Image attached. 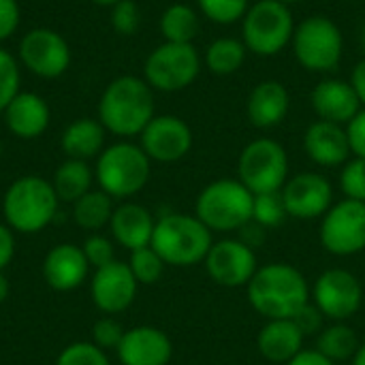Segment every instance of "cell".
I'll return each mask as SVG.
<instances>
[{
    "instance_id": "cell-33",
    "label": "cell",
    "mask_w": 365,
    "mask_h": 365,
    "mask_svg": "<svg viewBox=\"0 0 365 365\" xmlns=\"http://www.w3.org/2000/svg\"><path fill=\"white\" fill-rule=\"evenodd\" d=\"M289 218L284 201H282V192H265V195H255V207H252V220L259 222L261 227L269 229H278L280 225H284V220Z\"/></svg>"
},
{
    "instance_id": "cell-2",
    "label": "cell",
    "mask_w": 365,
    "mask_h": 365,
    "mask_svg": "<svg viewBox=\"0 0 365 365\" xmlns=\"http://www.w3.org/2000/svg\"><path fill=\"white\" fill-rule=\"evenodd\" d=\"M255 312L267 321L295 319L310 304V284L306 276L289 263H269L257 269L246 287Z\"/></svg>"
},
{
    "instance_id": "cell-29",
    "label": "cell",
    "mask_w": 365,
    "mask_h": 365,
    "mask_svg": "<svg viewBox=\"0 0 365 365\" xmlns=\"http://www.w3.org/2000/svg\"><path fill=\"white\" fill-rule=\"evenodd\" d=\"M158 26L167 43H192L201 30V17L190 4L175 2L163 11Z\"/></svg>"
},
{
    "instance_id": "cell-44",
    "label": "cell",
    "mask_w": 365,
    "mask_h": 365,
    "mask_svg": "<svg viewBox=\"0 0 365 365\" xmlns=\"http://www.w3.org/2000/svg\"><path fill=\"white\" fill-rule=\"evenodd\" d=\"M13 257H15V231L6 222H0V272L6 269Z\"/></svg>"
},
{
    "instance_id": "cell-6",
    "label": "cell",
    "mask_w": 365,
    "mask_h": 365,
    "mask_svg": "<svg viewBox=\"0 0 365 365\" xmlns=\"http://www.w3.org/2000/svg\"><path fill=\"white\" fill-rule=\"evenodd\" d=\"M255 195L235 178L210 182L197 197L195 216L212 233H237L252 220Z\"/></svg>"
},
{
    "instance_id": "cell-1",
    "label": "cell",
    "mask_w": 365,
    "mask_h": 365,
    "mask_svg": "<svg viewBox=\"0 0 365 365\" xmlns=\"http://www.w3.org/2000/svg\"><path fill=\"white\" fill-rule=\"evenodd\" d=\"M154 115V90L143 77L120 75L111 79L101 94L98 122L115 137H139Z\"/></svg>"
},
{
    "instance_id": "cell-18",
    "label": "cell",
    "mask_w": 365,
    "mask_h": 365,
    "mask_svg": "<svg viewBox=\"0 0 365 365\" xmlns=\"http://www.w3.org/2000/svg\"><path fill=\"white\" fill-rule=\"evenodd\" d=\"M115 353L122 365H169L173 357V344L163 329L139 325L124 331Z\"/></svg>"
},
{
    "instance_id": "cell-47",
    "label": "cell",
    "mask_w": 365,
    "mask_h": 365,
    "mask_svg": "<svg viewBox=\"0 0 365 365\" xmlns=\"http://www.w3.org/2000/svg\"><path fill=\"white\" fill-rule=\"evenodd\" d=\"M351 86H353L361 107H365V58L355 64V68L351 73Z\"/></svg>"
},
{
    "instance_id": "cell-39",
    "label": "cell",
    "mask_w": 365,
    "mask_h": 365,
    "mask_svg": "<svg viewBox=\"0 0 365 365\" xmlns=\"http://www.w3.org/2000/svg\"><path fill=\"white\" fill-rule=\"evenodd\" d=\"M81 250H83V255H86L90 267H94V269H101V267H105V265H109V263L115 261L113 242H111L109 237L101 235V233H92V235L83 242Z\"/></svg>"
},
{
    "instance_id": "cell-34",
    "label": "cell",
    "mask_w": 365,
    "mask_h": 365,
    "mask_svg": "<svg viewBox=\"0 0 365 365\" xmlns=\"http://www.w3.org/2000/svg\"><path fill=\"white\" fill-rule=\"evenodd\" d=\"M199 13L218 26H229L242 21L250 9V0H197Z\"/></svg>"
},
{
    "instance_id": "cell-15",
    "label": "cell",
    "mask_w": 365,
    "mask_h": 365,
    "mask_svg": "<svg viewBox=\"0 0 365 365\" xmlns=\"http://www.w3.org/2000/svg\"><path fill=\"white\" fill-rule=\"evenodd\" d=\"M280 192L289 218H297V220L323 218L334 205L331 182L314 171H304L289 178Z\"/></svg>"
},
{
    "instance_id": "cell-36",
    "label": "cell",
    "mask_w": 365,
    "mask_h": 365,
    "mask_svg": "<svg viewBox=\"0 0 365 365\" xmlns=\"http://www.w3.org/2000/svg\"><path fill=\"white\" fill-rule=\"evenodd\" d=\"M56 365H111L103 349L92 342H73L56 359Z\"/></svg>"
},
{
    "instance_id": "cell-42",
    "label": "cell",
    "mask_w": 365,
    "mask_h": 365,
    "mask_svg": "<svg viewBox=\"0 0 365 365\" xmlns=\"http://www.w3.org/2000/svg\"><path fill=\"white\" fill-rule=\"evenodd\" d=\"M21 21V11L17 0H0V43L11 38Z\"/></svg>"
},
{
    "instance_id": "cell-50",
    "label": "cell",
    "mask_w": 365,
    "mask_h": 365,
    "mask_svg": "<svg viewBox=\"0 0 365 365\" xmlns=\"http://www.w3.org/2000/svg\"><path fill=\"white\" fill-rule=\"evenodd\" d=\"M94 4H98V6H113V4H118L120 0H92Z\"/></svg>"
},
{
    "instance_id": "cell-28",
    "label": "cell",
    "mask_w": 365,
    "mask_h": 365,
    "mask_svg": "<svg viewBox=\"0 0 365 365\" xmlns=\"http://www.w3.org/2000/svg\"><path fill=\"white\" fill-rule=\"evenodd\" d=\"M246 56H248V49L242 38L218 36L207 45L203 53V66L214 75L227 77V75L237 73L244 66Z\"/></svg>"
},
{
    "instance_id": "cell-20",
    "label": "cell",
    "mask_w": 365,
    "mask_h": 365,
    "mask_svg": "<svg viewBox=\"0 0 365 365\" xmlns=\"http://www.w3.org/2000/svg\"><path fill=\"white\" fill-rule=\"evenodd\" d=\"M304 150L308 158L321 167H342L351 156L346 126L317 120L304 133Z\"/></svg>"
},
{
    "instance_id": "cell-30",
    "label": "cell",
    "mask_w": 365,
    "mask_h": 365,
    "mask_svg": "<svg viewBox=\"0 0 365 365\" xmlns=\"http://www.w3.org/2000/svg\"><path fill=\"white\" fill-rule=\"evenodd\" d=\"M113 210V199L105 190H90L73 203V220L79 229L98 233L103 227H109Z\"/></svg>"
},
{
    "instance_id": "cell-37",
    "label": "cell",
    "mask_w": 365,
    "mask_h": 365,
    "mask_svg": "<svg viewBox=\"0 0 365 365\" xmlns=\"http://www.w3.org/2000/svg\"><path fill=\"white\" fill-rule=\"evenodd\" d=\"M340 188L344 199L364 201L365 203V160L364 158H349L340 171Z\"/></svg>"
},
{
    "instance_id": "cell-26",
    "label": "cell",
    "mask_w": 365,
    "mask_h": 365,
    "mask_svg": "<svg viewBox=\"0 0 365 365\" xmlns=\"http://www.w3.org/2000/svg\"><path fill=\"white\" fill-rule=\"evenodd\" d=\"M105 133L107 130L98 120L79 118L64 128L60 137V148L66 154V158H75V160L98 158V154L105 150Z\"/></svg>"
},
{
    "instance_id": "cell-51",
    "label": "cell",
    "mask_w": 365,
    "mask_h": 365,
    "mask_svg": "<svg viewBox=\"0 0 365 365\" xmlns=\"http://www.w3.org/2000/svg\"><path fill=\"white\" fill-rule=\"evenodd\" d=\"M359 43H361V49H364V58H365V21L361 24V30H359Z\"/></svg>"
},
{
    "instance_id": "cell-45",
    "label": "cell",
    "mask_w": 365,
    "mask_h": 365,
    "mask_svg": "<svg viewBox=\"0 0 365 365\" xmlns=\"http://www.w3.org/2000/svg\"><path fill=\"white\" fill-rule=\"evenodd\" d=\"M265 237H267V229L261 227V225L255 222V220L246 222V225L237 231V240H242V242H244L246 246H250L252 250H257L259 246H263V244H265Z\"/></svg>"
},
{
    "instance_id": "cell-38",
    "label": "cell",
    "mask_w": 365,
    "mask_h": 365,
    "mask_svg": "<svg viewBox=\"0 0 365 365\" xmlns=\"http://www.w3.org/2000/svg\"><path fill=\"white\" fill-rule=\"evenodd\" d=\"M111 28L122 36H133L141 26V9L135 0H120L111 6Z\"/></svg>"
},
{
    "instance_id": "cell-24",
    "label": "cell",
    "mask_w": 365,
    "mask_h": 365,
    "mask_svg": "<svg viewBox=\"0 0 365 365\" xmlns=\"http://www.w3.org/2000/svg\"><path fill=\"white\" fill-rule=\"evenodd\" d=\"M156 220L152 212L139 203H122L113 210V216L109 220V231L111 237L124 246L126 250H139L152 244Z\"/></svg>"
},
{
    "instance_id": "cell-27",
    "label": "cell",
    "mask_w": 365,
    "mask_h": 365,
    "mask_svg": "<svg viewBox=\"0 0 365 365\" xmlns=\"http://www.w3.org/2000/svg\"><path fill=\"white\" fill-rule=\"evenodd\" d=\"M92 182H94V171L90 169L88 160L66 158L56 169L51 186H53L60 201L75 203L77 199H81L86 192L92 190Z\"/></svg>"
},
{
    "instance_id": "cell-16",
    "label": "cell",
    "mask_w": 365,
    "mask_h": 365,
    "mask_svg": "<svg viewBox=\"0 0 365 365\" xmlns=\"http://www.w3.org/2000/svg\"><path fill=\"white\" fill-rule=\"evenodd\" d=\"M190 126L171 113L154 115L152 122L139 135V145L154 163H178L192 150Z\"/></svg>"
},
{
    "instance_id": "cell-17",
    "label": "cell",
    "mask_w": 365,
    "mask_h": 365,
    "mask_svg": "<svg viewBox=\"0 0 365 365\" xmlns=\"http://www.w3.org/2000/svg\"><path fill=\"white\" fill-rule=\"evenodd\" d=\"M139 282L135 280L128 263L113 261L101 269H94L90 280V297L94 306L105 314H120L128 310L137 297Z\"/></svg>"
},
{
    "instance_id": "cell-43",
    "label": "cell",
    "mask_w": 365,
    "mask_h": 365,
    "mask_svg": "<svg viewBox=\"0 0 365 365\" xmlns=\"http://www.w3.org/2000/svg\"><path fill=\"white\" fill-rule=\"evenodd\" d=\"M346 135L353 156L365 160V107L346 124Z\"/></svg>"
},
{
    "instance_id": "cell-21",
    "label": "cell",
    "mask_w": 365,
    "mask_h": 365,
    "mask_svg": "<svg viewBox=\"0 0 365 365\" xmlns=\"http://www.w3.org/2000/svg\"><path fill=\"white\" fill-rule=\"evenodd\" d=\"M88 272L90 263L81 246L75 244H58L43 259V278L47 287L60 293H68L81 287L88 278Z\"/></svg>"
},
{
    "instance_id": "cell-52",
    "label": "cell",
    "mask_w": 365,
    "mask_h": 365,
    "mask_svg": "<svg viewBox=\"0 0 365 365\" xmlns=\"http://www.w3.org/2000/svg\"><path fill=\"white\" fill-rule=\"evenodd\" d=\"M278 2H284V4H289V6H291V4H295V2H299V0H278Z\"/></svg>"
},
{
    "instance_id": "cell-32",
    "label": "cell",
    "mask_w": 365,
    "mask_h": 365,
    "mask_svg": "<svg viewBox=\"0 0 365 365\" xmlns=\"http://www.w3.org/2000/svg\"><path fill=\"white\" fill-rule=\"evenodd\" d=\"M128 267L139 284H156L163 278L167 265L152 246H145V248L130 252Z\"/></svg>"
},
{
    "instance_id": "cell-48",
    "label": "cell",
    "mask_w": 365,
    "mask_h": 365,
    "mask_svg": "<svg viewBox=\"0 0 365 365\" xmlns=\"http://www.w3.org/2000/svg\"><path fill=\"white\" fill-rule=\"evenodd\" d=\"M9 293H11V284H9V278L4 276V272H0V304H4V302H6Z\"/></svg>"
},
{
    "instance_id": "cell-4",
    "label": "cell",
    "mask_w": 365,
    "mask_h": 365,
    "mask_svg": "<svg viewBox=\"0 0 365 365\" xmlns=\"http://www.w3.org/2000/svg\"><path fill=\"white\" fill-rule=\"evenodd\" d=\"M212 244V231L195 214L173 212L156 220L150 246L160 255L165 265L192 267L205 261Z\"/></svg>"
},
{
    "instance_id": "cell-46",
    "label": "cell",
    "mask_w": 365,
    "mask_h": 365,
    "mask_svg": "<svg viewBox=\"0 0 365 365\" xmlns=\"http://www.w3.org/2000/svg\"><path fill=\"white\" fill-rule=\"evenodd\" d=\"M287 365H336L331 359H327L325 355H321L317 349L314 351H302L299 355H295Z\"/></svg>"
},
{
    "instance_id": "cell-14",
    "label": "cell",
    "mask_w": 365,
    "mask_h": 365,
    "mask_svg": "<svg viewBox=\"0 0 365 365\" xmlns=\"http://www.w3.org/2000/svg\"><path fill=\"white\" fill-rule=\"evenodd\" d=\"M203 265L212 282L225 289L248 287V282L259 269L257 250H252L237 237L214 242Z\"/></svg>"
},
{
    "instance_id": "cell-35",
    "label": "cell",
    "mask_w": 365,
    "mask_h": 365,
    "mask_svg": "<svg viewBox=\"0 0 365 365\" xmlns=\"http://www.w3.org/2000/svg\"><path fill=\"white\" fill-rule=\"evenodd\" d=\"M21 73L15 56L0 47V113L6 109V105L21 92Z\"/></svg>"
},
{
    "instance_id": "cell-40",
    "label": "cell",
    "mask_w": 365,
    "mask_h": 365,
    "mask_svg": "<svg viewBox=\"0 0 365 365\" xmlns=\"http://www.w3.org/2000/svg\"><path fill=\"white\" fill-rule=\"evenodd\" d=\"M124 327L111 319V317H103L94 323L92 327V344H96L98 349H103L105 353L107 351H118L122 338H124Z\"/></svg>"
},
{
    "instance_id": "cell-3",
    "label": "cell",
    "mask_w": 365,
    "mask_h": 365,
    "mask_svg": "<svg viewBox=\"0 0 365 365\" xmlns=\"http://www.w3.org/2000/svg\"><path fill=\"white\" fill-rule=\"evenodd\" d=\"M60 199L49 180L41 175L17 178L2 197L4 222L15 233H41L58 214Z\"/></svg>"
},
{
    "instance_id": "cell-31",
    "label": "cell",
    "mask_w": 365,
    "mask_h": 365,
    "mask_svg": "<svg viewBox=\"0 0 365 365\" xmlns=\"http://www.w3.org/2000/svg\"><path fill=\"white\" fill-rule=\"evenodd\" d=\"M361 342L355 334L353 327L346 323H331L323 327V331L317 336V351L325 355L327 359L336 361H346L353 359L355 353L359 351Z\"/></svg>"
},
{
    "instance_id": "cell-13",
    "label": "cell",
    "mask_w": 365,
    "mask_h": 365,
    "mask_svg": "<svg viewBox=\"0 0 365 365\" xmlns=\"http://www.w3.org/2000/svg\"><path fill=\"white\" fill-rule=\"evenodd\" d=\"M19 62L41 79H56L71 66L66 38L51 28H32L19 41Z\"/></svg>"
},
{
    "instance_id": "cell-12",
    "label": "cell",
    "mask_w": 365,
    "mask_h": 365,
    "mask_svg": "<svg viewBox=\"0 0 365 365\" xmlns=\"http://www.w3.org/2000/svg\"><path fill=\"white\" fill-rule=\"evenodd\" d=\"M312 304L334 323H346L353 319L364 304V287L359 278L342 267L323 272L310 289Z\"/></svg>"
},
{
    "instance_id": "cell-10",
    "label": "cell",
    "mask_w": 365,
    "mask_h": 365,
    "mask_svg": "<svg viewBox=\"0 0 365 365\" xmlns=\"http://www.w3.org/2000/svg\"><path fill=\"white\" fill-rule=\"evenodd\" d=\"M203 68V58L192 43H160L145 58L143 79L152 90L180 92L192 86Z\"/></svg>"
},
{
    "instance_id": "cell-23",
    "label": "cell",
    "mask_w": 365,
    "mask_h": 365,
    "mask_svg": "<svg viewBox=\"0 0 365 365\" xmlns=\"http://www.w3.org/2000/svg\"><path fill=\"white\" fill-rule=\"evenodd\" d=\"M4 124L11 135L17 139H36L41 137L51 120L47 101L36 92H19L2 111Z\"/></svg>"
},
{
    "instance_id": "cell-19",
    "label": "cell",
    "mask_w": 365,
    "mask_h": 365,
    "mask_svg": "<svg viewBox=\"0 0 365 365\" xmlns=\"http://www.w3.org/2000/svg\"><path fill=\"white\" fill-rule=\"evenodd\" d=\"M310 105L319 120L340 126H346L364 109L351 81L336 77L323 79L314 86V90L310 92Z\"/></svg>"
},
{
    "instance_id": "cell-41",
    "label": "cell",
    "mask_w": 365,
    "mask_h": 365,
    "mask_svg": "<svg viewBox=\"0 0 365 365\" xmlns=\"http://www.w3.org/2000/svg\"><path fill=\"white\" fill-rule=\"evenodd\" d=\"M295 321V325L299 327V331L304 334V338H308V336H319L321 331H323V327H325V317H323V312L310 302V304H306L299 312H297V317L293 319Z\"/></svg>"
},
{
    "instance_id": "cell-22",
    "label": "cell",
    "mask_w": 365,
    "mask_h": 365,
    "mask_svg": "<svg viewBox=\"0 0 365 365\" xmlns=\"http://www.w3.org/2000/svg\"><path fill=\"white\" fill-rule=\"evenodd\" d=\"M289 107H291V96L287 86L276 79H265L252 88L246 103V113L255 128L269 130L287 120Z\"/></svg>"
},
{
    "instance_id": "cell-7",
    "label": "cell",
    "mask_w": 365,
    "mask_h": 365,
    "mask_svg": "<svg viewBox=\"0 0 365 365\" xmlns=\"http://www.w3.org/2000/svg\"><path fill=\"white\" fill-rule=\"evenodd\" d=\"M295 26L289 4L278 0H257L242 19V41L248 53L272 58L291 45Z\"/></svg>"
},
{
    "instance_id": "cell-9",
    "label": "cell",
    "mask_w": 365,
    "mask_h": 365,
    "mask_svg": "<svg viewBox=\"0 0 365 365\" xmlns=\"http://www.w3.org/2000/svg\"><path fill=\"white\" fill-rule=\"evenodd\" d=\"M237 180L252 192H278L289 180V154L272 137H259L244 145L237 158Z\"/></svg>"
},
{
    "instance_id": "cell-53",
    "label": "cell",
    "mask_w": 365,
    "mask_h": 365,
    "mask_svg": "<svg viewBox=\"0 0 365 365\" xmlns=\"http://www.w3.org/2000/svg\"><path fill=\"white\" fill-rule=\"evenodd\" d=\"M0 158H2V143H0Z\"/></svg>"
},
{
    "instance_id": "cell-11",
    "label": "cell",
    "mask_w": 365,
    "mask_h": 365,
    "mask_svg": "<svg viewBox=\"0 0 365 365\" xmlns=\"http://www.w3.org/2000/svg\"><path fill=\"white\" fill-rule=\"evenodd\" d=\"M323 248L334 257H353L365 250V203L342 199L321 220Z\"/></svg>"
},
{
    "instance_id": "cell-5",
    "label": "cell",
    "mask_w": 365,
    "mask_h": 365,
    "mask_svg": "<svg viewBox=\"0 0 365 365\" xmlns=\"http://www.w3.org/2000/svg\"><path fill=\"white\" fill-rule=\"evenodd\" d=\"M152 160L143 152L139 143L118 141L107 145L94 167V180L101 190H105L111 199H130L141 192L150 180Z\"/></svg>"
},
{
    "instance_id": "cell-49",
    "label": "cell",
    "mask_w": 365,
    "mask_h": 365,
    "mask_svg": "<svg viewBox=\"0 0 365 365\" xmlns=\"http://www.w3.org/2000/svg\"><path fill=\"white\" fill-rule=\"evenodd\" d=\"M353 365H365V342L359 346V351L353 357Z\"/></svg>"
},
{
    "instance_id": "cell-8",
    "label": "cell",
    "mask_w": 365,
    "mask_h": 365,
    "mask_svg": "<svg viewBox=\"0 0 365 365\" xmlns=\"http://www.w3.org/2000/svg\"><path fill=\"white\" fill-rule=\"evenodd\" d=\"M293 53L310 73H331L344 56V36L340 26L325 15H310L295 26Z\"/></svg>"
},
{
    "instance_id": "cell-25",
    "label": "cell",
    "mask_w": 365,
    "mask_h": 365,
    "mask_svg": "<svg viewBox=\"0 0 365 365\" xmlns=\"http://www.w3.org/2000/svg\"><path fill=\"white\" fill-rule=\"evenodd\" d=\"M304 334L293 319L267 321L257 334V351L272 364H289L304 351Z\"/></svg>"
}]
</instances>
